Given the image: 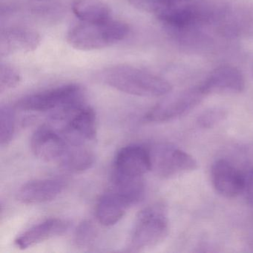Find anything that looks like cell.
Instances as JSON below:
<instances>
[{
	"mask_svg": "<svg viewBox=\"0 0 253 253\" xmlns=\"http://www.w3.org/2000/svg\"><path fill=\"white\" fill-rule=\"evenodd\" d=\"M223 32L235 36L253 38V3L238 11L235 15L229 14L223 26Z\"/></svg>",
	"mask_w": 253,
	"mask_h": 253,
	"instance_id": "ac0fdd59",
	"label": "cell"
},
{
	"mask_svg": "<svg viewBox=\"0 0 253 253\" xmlns=\"http://www.w3.org/2000/svg\"><path fill=\"white\" fill-rule=\"evenodd\" d=\"M242 193L247 202L253 207V168L244 174V188Z\"/></svg>",
	"mask_w": 253,
	"mask_h": 253,
	"instance_id": "603a6c76",
	"label": "cell"
},
{
	"mask_svg": "<svg viewBox=\"0 0 253 253\" xmlns=\"http://www.w3.org/2000/svg\"><path fill=\"white\" fill-rule=\"evenodd\" d=\"M99 79L126 94L139 97H160L171 92V84L161 77L134 66L118 65L100 72Z\"/></svg>",
	"mask_w": 253,
	"mask_h": 253,
	"instance_id": "6da1fadb",
	"label": "cell"
},
{
	"mask_svg": "<svg viewBox=\"0 0 253 253\" xmlns=\"http://www.w3.org/2000/svg\"><path fill=\"white\" fill-rule=\"evenodd\" d=\"M41 35L28 28H8L2 31L0 37V54L6 57L17 53L35 51L41 44Z\"/></svg>",
	"mask_w": 253,
	"mask_h": 253,
	"instance_id": "4fadbf2b",
	"label": "cell"
},
{
	"mask_svg": "<svg viewBox=\"0 0 253 253\" xmlns=\"http://www.w3.org/2000/svg\"><path fill=\"white\" fill-rule=\"evenodd\" d=\"M149 149L151 171L160 178H174L198 168V163L192 155L173 145L157 143Z\"/></svg>",
	"mask_w": 253,
	"mask_h": 253,
	"instance_id": "5b68a950",
	"label": "cell"
},
{
	"mask_svg": "<svg viewBox=\"0 0 253 253\" xmlns=\"http://www.w3.org/2000/svg\"><path fill=\"white\" fill-rule=\"evenodd\" d=\"M69 226L70 223L68 220L51 217L25 231L16 238L14 244L20 250H26L65 233Z\"/></svg>",
	"mask_w": 253,
	"mask_h": 253,
	"instance_id": "5bb4252c",
	"label": "cell"
},
{
	"mask_svg": "<svg viewBox=\"0 0 253 253\" xmlns=\"http://www.w3.org/2000/svg\"><path fill=\"white\" fill-rule=\"evenodd\" d=\"M211 180L216 192L226 198L242 193L244 174L226 160H217L211 169Z\"/></svg>",
	"mask_w": 253,
	"mask_h": 253,
	"instance_id": "7c38bea8",
	"label": "cell"
},
{
	"mask_svg": "<svg viewBox=\"0 0 253 253\" xmlns=\"http://www.w3.org/2000/svg\"><path fill=\"white\" fill-rule=\"evenodd\" d=\"M72 11L84 23H103L112 19V11L102 0H77Z\"/></svg>",
	"mask_w": 253,
	"mask_h": 253,
	"instance_id": "e0dca14e",
	"label": "cell"
},
{
	"mask_svg": "<svg viewBox=\"0 0 253 253\" xmlns=\"http://www.w3.org/2000/svg\"><path fill=\"white\" fill-rule=\"evenodd\" d=\"M84 93L79 85L70 84L29 94L17 103L27 112H52L55 120H64L84 106Z\"/></svg>",
	"mask_w": 253,
	"mask_h": 253,
	"instance_id": "7a4b0ae2",
	"label": "cell"
},
{
	"mask_svg": "<svg viewBox=\"0 0 253 253\" xmlns=\"http://www.w3.org/2000/svg\"><path fill=\"white\" fill-rule=\"evenodd\" d=\"M65 128L66 140L70 143H84L92 141L97 135V119L89 106H81L69 118Z\"/></svg>",
	"mask_w": 253,
	"mask_h": 253,
	"instance_id": "9a60e30c",
	"label": "cell"
},
{
	"mask_svg": "<svg viewBox=\"0 0 253 253\" xmlns=\"http://www.w3.org/2000/svg\"><path fill=\"white\" fill-rule=\"evenodd\" d=\"M16 118L14 109L8 105L0 107V143L5 146L9 144L15 133Z\"/></svg>",
	"mask_w": 253,
	"mask_h": 253,
	"instance_id": "d6986e66",
	"label": "cell"
},
{
	"mask_svg": "<svg viewBox=\"0 0 253 253\" xmlns=\"http://www.w3.org/2000/svg\"><path fill=\"white\" fill-rule=\"evenodd\" d=\"M226 117L224 111L220 109H211L204 112L198 118V123L203 128H210L223 121Z\"/></svg>",
	"mask_w": 253,
	"mask_h": 253,
	"instance_id": "7402d4cb",
	"label": "cell"
},
{
	"mask_svg": "<svg viewBox=\"0 0 253 253\" xmlns=\"http://www.w3.org/2000/svg\"><path fill=\"white\" fill-rule=\"evenodd\" d=\"M62 168L69 172L81 173L90 169L95 161L94 153L84 143H70L60 160Z\"/></svg>",
	"mask_w": 253,
	"mask_h": 253,
	"instance_id": "2e32d148",
	"label": "cell"
},
{
	"mask_svg": "<svg viewBox=\"0 0 253 253\" xmlns=\"http://www.w3.org/2000/svg\"><path fill=\"white\" fill-rule=\"evenodd\" d=\"M130 29L128 24L112 19L103 23H84L74 26L67 35L71 46L82 51L102 49L124 41Z\"/></svg>",
	"mask_w": 253,
	"mask_h": 253,
	"instance_id": "3957f363",
	"label": "cell"
},
{
	"mask_svg": "<svg viewBox=\"0 0 253 253\" xmlns=\"http://www.w3.org/2000/svg\"><path fill=\"white\" fill-rule=\"evenodd\" d=\"M97 230L91 220H85L80 223L75 233V243L81 248L89 247L95 241Z\"/></svg>",
	"mask_w": 253,
	"mask_h": 253,
	"instance_id": "ffe728a7",
	"label": "cell"
},
{
	"mask_svg": "<svg viewBox=\"0 0 253 253\" xmlns=\"http://www.w3.org/2000/svg\"><path fill=\"white\" fill-rule=\"evenodd\" d=\"M21 81V77L17 69L8 64H1L0 67V92L15 88Z\"/></svg>",
	"mask_w": 253,
	"mask_h": 253,
	"instance_id": "44dd1931",
	"label": "cell"
},
{
	"mask_svg": "<svg viewBox=\"0 0 253 253\" xmlns=\"http://www.w3.org/2000/svg\"><path fill=\"white\" fill-rule=\"evenodd\" d=\"M67 182L61 177L37 179L23 184L17 199L25 204H40L56 199L66 189Z\"/></svg>",
	"mask_w": 253,
	"mask_h": 253,
	"instance_id": "9c48e42d",
	"label": "cell"
},
{
	"mask_svg": "<svg viewBox=\"0 0 253 253\" xmlns=\"http://www.w3.org/2000/svg\"><path fill=\"white\" fill-rule=\"evenodd\" d=\"M135 204L131 197L113 188L97 201L96 217L103 226H113L123 218L130 207Z\"/></svg>",
	"mask_w": 253,
	"mask_h": 253,
	"instance_id": "30bf717a",
	"label": "cell"
},
{
	"mask_svg": "<svg viewBox=\"0 0 253 253\" xmlns=\"http://www.w3.org/2000/svg\"><path fill=\"white\" fill-rule=\"evenodd\" d=\"M199 86L166 99L152 108L145 116L148 122L165 123L180 118L196 107L204 97Z\"/></svg>",
	"mask_w": 253,
	"mask_h": 253,
	"instance_id": "52a82bcc",
	"label": "cell"
},
{
	"mask_svg": "<svg viewBox=\"0 0 253 253\" xmlns=\"http://www.w3.org/2000/svg\"><path fill=\"white\" fill-rule=\"evenodd\" d=\"M204 95L210 94H237L245 88V79L241 71L234 66L216 68L199 85Z\"/></svg>",
	"mask_w": 253,
	"mask_h": 253,
	"instance_id": "ba28073f",
	"label": "cell"
},
{
	"mask_svg": "<svg viewBox=\"0 0 253 253\" xmlns=\"http://www.w3.org/2000/svg\"><path fill=\"white\" fill-rule=\"evenodd\" d=\"M169 232L167 210L162 204H155L142 210L131 232L129 250L141 252L153 248L164 241Z\"/></svg>",
	"mask_w": 253,
	"mask_h": 253,
	"instance_id": "277c9868",
	"label": "cell"
},
{
	"mask_svg": "<svg viewBox=\"0 0 253 253\" xmlns=\"http://www.w3.org/2000/svg\"><path fill=\"white\" fill-rule=\"evenodd\" d=\"M151 171L149 149L139 144L121 148L114 161L112 180H137Z\"/></svg>",
	"mask_w": 253,
	"mask_h": 253,
	"instance_id": "8992f818",
	"label": "cell"
},
{
	"mask_svg": "<svg viewBox=\"0 0 253 253\" xmlns=\"http://www.w3.org/2000/svg\"><path fill=\"white\" fill-rule=\"evenodd\" d=\"M67 147V140L47 126H42L31 138V149L35 157L45 162L60 160Z\"/></svg>",
	"mask_w": 253,
	"mask_h": 253,
	"instance_id": "8fae6325",
	"label": "cell"
}]
</instances>
